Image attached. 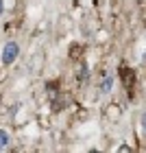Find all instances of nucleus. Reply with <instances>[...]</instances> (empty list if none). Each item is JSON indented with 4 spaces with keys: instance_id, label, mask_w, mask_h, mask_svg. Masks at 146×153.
<instances>
[{
    "instance_id": "5",
    "label": "nucleus",
    "mask_w": 146,
    "mask_h": 153,
    "mask_svg": "<svg viewBox=\"0 0 146 153\" xmlns=\"http://www.w3.org/2000/svg\"><path fill=\"white\" fill-rule=\"evenodd\" d=\"M140 123H142V129H144V131H146V112H144V114H142V120H140Z\"/></svg>"
},
{
    "instance_id": "1",
    "label": "nucleus",
    "mask_w": 146,
    "mask_h": 153,
    "mask_svg": "<svg viewBox=\"0 0 146 153\" xmlns=\"http://www.w3.org/2000/svg\"><path fill=\"white\" fill-rule=\"evenodd\" d=\"M18 55H20V46L15 44V42H7L4 48H2V64L11 66L13 61L18 59Z\"/></svg>"
},
{
    "instance_id": "2",
    "label": "nucleus",
    "mask_w": 146,
    "mask_h": 153,
    "mask_svg": "<svg viewBox=\"0 0 146 153\" xmlns=\"http://www.w3.org/2000/svg\"><path fill=\"white\" fill-rule=\"evenodd\" d=\"M120 79H122L124 88H127V92L131 96V94H133V83H135V72L131 70V68H122V70H120Z\"/></svg>"
},
{
    "instance_id": "3",
    "label": "nucleus",
    "mask_w": 146,
    "mask_h": 153,
    "mask_svg": "<svg viewBox=\"0 0 146 153\" xmlns=\"http://www.w3.org/2000/svg\"><path fill=\"white\" fill-rule=\"evenodd\" d=\"M111 90H114V76L107 74L105 79H102V83H100V94H109Z\"/></svg>"
},
{
    "instance_id": "4",
    "label": "nucleus",
    "mask_w": 146,
    "mask_h": 153,
    "mask_svg": "<svg viewBox=\"0 0 146 153\" xmlns=\"http://www.w3.org/2000/svg\"><path fill=\"white\" fill-rule=\"evenodd\" d=\"M9 131H4V129H0V151H4L7 147H9Z\"/></svg>"
},
{
    "instance_id": "6",
    "label": "nucleus",
    "mask_w": 146,
    "mask_h": 153,
    "mask_svg": "<svg viewBox=\"0 0 146 153\" xmlns=\"http://www.w3.org/2000/svg\"><path fill=\"white\" fill-rule=\"evenodd\" d=\"M2 11H4V2L0 0V16H2Z\"/></svg>"
}]
</instances>
